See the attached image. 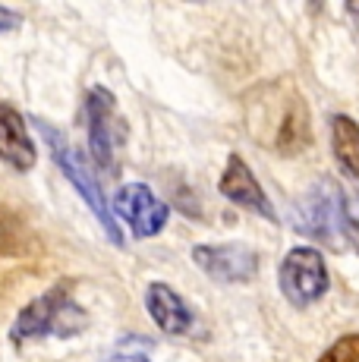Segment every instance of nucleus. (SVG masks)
<instances>
[{"label":"nucleus","instance_id":"nucleus-1","mask_svg":"<svg viewBox=\"0 0 359 362\" xmlns=\"http://www.w3.org/2000/svg\"><path fill=\"white\" fill-rule=\"evenodd\" d=\"M296 230L337 252H359V218L350 211L347 192L334 180L322 177L296 202Z\"/></svg>","mask_w":359,"mask_h":362},{"label":"nucleus","instance_id":"nucleus-2","mask_svg":"<svg viewBox=\"0 0 359 362\" xmlns=\"http://www.w3.org/2000/svg\"><path fill=\"white\" fill-rule=\"evenodd\" d=\"M35 127L41 129V136H45L47 151H51L54 164L64 170V177L70 180V186L82 196V202L88 205V211L98 218V224H101V230H105V236L114 243V246H123V230H120V224H117L114 211H110V202L105 196V189H101L95 170L88 167L86 158H82V151L76 148V145L57 127H51V123L35 120Z\"/></svg>","mask_w":359,"mask_h":362},{"label":"nucleus","instance_id":"nucleus-3","mask_svg":"<svg viewBox=\"0 0 359 362\" xmlns=\"http://www.w3.org/2000/svg\"><path fill=\"white\" fill-rule=\"evenodd\" d=\"M86 312L76 305L66 284H57L54 290L41 293L35 303H29L19 312L13 325V340H38V337H70L86 328Z\"/></svg>","mask_w":359,"mask_h":362},{"label":"nucleus","instance_id":"nucleus-4","mask_svg":"<svg viewBox=\"0 0 359 362\" xmlns=\"http://www.w3.org/2000/svg\"><path fill=\"white\" fill-rule=\"evenodd\" d=\"M86 123H88V151L101 170L114 173L120 161V148L126 145V120L117 110V98L105 86L88 88L86 95Z\"/></svg>","mask_w":359,"mask_h":362},{"label":"nucleus","instance_id":"nucleus-5","mask_svg":"<svg viewBox=\"0 0 359 362\" xmlns=\"http://www.w3.org/2000/svg\"><path fill=\"white\" fill-rule=\"evenodd\" d=\"M278 287H281V296L290 305H296V309H306V305L319 303L331 287L324 255L315 246H293L281 259Z\"/></svg>","mask_w":359,"mask_h":362},{"label":"nucleus","instance_id":"nucleus-6","mask_svg":"<svg viewBox=\"0 0 359 362\" xmlns=\"http://www.w3.org/2000/svg\"><path fill=\"white\" fill-rule=\"evenodd\" d=\"M114 218H120L129 227V233L136 240H148L158 236L167 227L170 208L167 202H161L145 183H123L114 196Z\"/></svg>","mask_w":359,"mask_h":362},{"label":"nucleus","instance_id":"nucleus-7","mask_svg":"<svg viewBox=\"0 0 359 362\" xmlns=\"http://www.w3.org/2000/svg\"><path fill=\"white\" fill-rule=\"evenodd\" d=\"M192 262L218 284H249L259 274V252L243 243H202L192 246Z\"/></svg>","mask_w":359,"mask_h":362},{"label":"nucleus","instance_id":"nucleus-8","mask_svg":"<svg viewBox=\"0 0 359 362\" xmlns=\"http://www.w3.org/2000/svg\"><path fill=\"white\" fill-rule=\"evenodd\" d=\"M218 189H220V196H224L227 202H233L237 208H246V211L259 214V218H265L268 224H278V211H274L271 199H268V192L261 189V183L255 180L252 167L246 164L240 155L227 158Z\"/></svg>","mask_w":359,"mask_h":362},{"label":"nucleus","instance_id":"nucleus-9","mask_svg":"<svg viewBox=\"0 0 359 362\" xmlns=\"http://www.w3.org/2000/svg\"><path fill=\"white\" fill-rule=\"evenodd\" d=\"M145 309H148L151 322H155L158 328L164 334H174V337L189 334L192 325H196V315H192L189 303H186L170 284H161V281L148 284V290H145Z\"/></svg>","mask_w":359,"mask_h":362},{"label":"nucleus","instance_id":"nucleus-10","mask_svg":"<svg viewBox=\"0 0 359 362\" xmlns=\"http://www.w3.org/2000/svg\"><path fill=\"white\" fill-rule=\"evenodd\" d=\"M0 161L13 170H32L38 161V148L25 117L10 104H0Z\"/></svg>","mask_w":359,"mask_h":362},{"label":"nucleus","instance_id":"nucleus-11","mask_svg":"<svg viewBox=\"0 0 359 362\" xmlns=\"http://www.w3.org/2000/svg\"><path fill=\"white\" fill-rule=\"evenodd\" d=\"M331 148H334V161L347 177L359 183V123L353 117L337 114L331 120Z\"/></svg>","mask_w":359,"mask_h":362},{"label":"nucleus","instance_id":"nucleus-12","mask_svg":"<svg viewBox=\"0 0 359 362\" xmlns=\"http://www.w3.org/2000/svg\"><path fill=\"white\" fill-rule=\"evenodd\" d=\"M319 362H359V334H347L322 353Z\"/></svg>","mask_w":359,"mask_h":362},{"label":"nucleus","instance_id":"nucleus-13","mask_svg":"<svg viewBox=\"0 0 359 362\" xmlns=\"http://www.w3.org/2000/svg\"><path fill=\"white\" fill-rule=\"evenodd\" d=\"M19 25V16L13 10H6V6H0V35L4 32H10V29H16Z\"/></svg>","mask_w":359,"mask_h":362},{"label":"nucleus","instance_id":"nucleus-14","mask_svg":"<svg viewBox=\"0 0 359 362\" xmlns=\"http://www.w3.org/2000/svg\"><path fill=\"white\" fill-rule=\"evenodd\" d=\"M105 362H151V359L145 356V353H114V356Z\"/></svg>","mask_w":359,"mask_h":362},{"label":"nucleus","instance_id":"nucleus-15","mask_svg":"<svg viewBox=\"0 0 359 362\" xmlns=\"http://www.w3.org/2000/svg\"><path fill=\"white\" fill-rule=\"evenodd\" d=\"M347 13H350V16H356V23H359V4H350Z\"/></svg>","mask_w":359,"mask_h":362}]
</instances>
